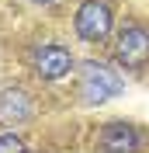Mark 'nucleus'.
Listing matches in <instances>:
<instances>
[{
	"instance_id": "nucleus-5",
	"label": "nucleus",
	"mask_w": 149,
	"mask_h": 153,
	"mask_svg": "<svg viewBox=\"0 0 149 153\" xmlns=\"http://www.w3.org/2000/svg\"><path fill=\"white\" fill-rule=\"evenodd\" d=\"M142 132L128 122H108L101 132V150L104 153H139Z\"/></svg>"
},
{
	"instance_id": "nucleus-3",
	"label": "nucleus",
	"mask_w": 149,
	"mask_h": 153,
	"mask_svg": "<svg viewBox=\"0 0 149 153\" xmlns=\"http://www.w3.org/2000/svg\"><path fill=\"white\" fill-rule=\"evenodd\" d=\"M73 66H76L73 52L59 42H45V45L31 49V70L38 80H63V76H69Z\"/></svg>"
},
{
	"instance_id": "nucleus-8",
	"label": "nucleus",
	"mask_w": 149,
	"mask_h": 153,
	"mask_svg": "<svg viewBox=\"0 0 149 153\" xmlns=\"http://www.w3.org/2000/svg\"><path fill=\"white\" fill-rule=\"evenodd\" d=\"M31 4H38V7H49V4H56V0H31Z\"/></svg>"
},
{
	"instance_id": "nucleus-6",
	"label": "nucleus",
	"mask_w": 149,
	"mask_h": 153,
	"mask_svg": "<svg viewBox=\"0 0 149 153\" xmlns=\"http://www.w3.org/2000/svg\"><path fill=\"white\" fill-rule=\"evenodd\" d=\"M31 118V97L21 87L0 91V125H24Z\"/></svg>"
},
{
	"instance_id": "nucleus-4",
	"label": "nucleus",
	"mask_w": 149,
	"mask_h": 153,
	"mask_svg": "<svg viewBox=\"0 0 149 153\" xmlns=\"http://www.w3.org/2000/svg\"><path fill=\"white\" fill-rule=\"evenodd\" d=\"M114 59L128 70H139L149 63V31L142 25H121L114 35Z\"/></svg>"
},
{
	"instance_id": "nucleus-2",
	"label": "nucleus",
	"mask_w": 149,
	"mask_h": 153,
	"mask_svg": "<svg viewBox=\"0 0 149 153\" xmlns=\"http://www.w3.org/2000/svg\"><path fill=\"white\" fill-rule=\"evenodd\" d=\"M73 28L83 42H104L114 28V10L104 4V0H83L76 7V18H73Z\"/></svg>"
},
{
	"instance_id": "nucleus-7",
	"label": "nucleus",
	"mask_w": 149,
	"mask_h": 153,
	"mask_svg": "<svg viewBox=\"0 0 149 153\" xmlns=\"http://www.w3.org/2000/svg\"><path fill=\"white\" fill-rule=\"evenodd\" d=\"M0 153H28V150H24V139H21V136L4 132L0 136Z\"/></svg>"
},
{
	"instance_id": "nucleus-1",
	"label": "nucleus",
	"mask_w": 149,
	"mask_h": 153,
	"mask_svg": "<svg viewBox=\"0 0 149 153\" xmlns=\"http://www.w3.org/2000/svg\"><path fill=\"white\" fill-rule=\"evenodd\" d=\"M121 91H125V80L111 66H104L97 59L80 63V70H76V97L83 105H104V101L118 97Z\"/></svg>"
}]
</instances>
